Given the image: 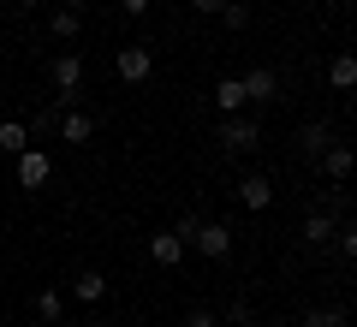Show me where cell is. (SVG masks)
<instances>
[{
    "instance_id": "obj_1",
    "label": "cell",
    "mask_w": 357,
    "mask_h": 327,
    "mask_svg": "<svg viewBox=\"0 0 357 327\" xmlns=\"http://www.w3.org/2000/svg\"><path fill=\"white\" fill-rule=\"evenodd\" d=\"M173 232L185 238V250L208 256V262H227V256H232V227H220V220H197V214H185Z\"/></svg>"
},
{
    "instance_id": "obj_2",
    "label": "cell",
    "mask_w": 357,
    "mask_h": 327,
    "mask_svg": "<svg viewBox=\"0 0 357 327\" xmlns=\"http://www.w3.org/2000/svg\"><path fill=\"white\" fill-rule=\"evenodd\" d=\"M215 137H220V149H227V155H250L256 143H262V126H256L250 114H220Z\"/></svg>"
},
{
    "instance_id": "obj_3",
    "label": "cell",
    "mask_w": 357,
    "mask_h": 327,
    "mask_svg": "<svg viewBox=\"0 0 357 327\" xmlns=\"http://www.w3.org/2000/svg\"><path fill=\"white\" fill-rule=\"evenodd\" d=\"M340 220H345V214H333V208H321V202H316V208L304 214V227H298V244H304V250H328L333 232H340Z\"/></svg>"
},
{
    "instance_id": "obj_4",
    "label": "cell",
    "mask_w": 357,
    "mask_h": 327,
    "mask_svg": "<svg viewBox=\"0 0 357 327\" xmlns=\"http://www.w3.org/2000/svg\"><path fill=\"white\" fill-rule=\"evenodd\" d=\"M333 137H340V131H333L328 119H304V126H298V155L316 167L321 155H328V143H333Z\"/></svg>"
},
{
    "instance_id": "obj_5",
    "label": "cell",
    "mask_w": 357,
    "mask_h": 327,
    "mask_svg": "<svg viewBox=\"0 0 357 327\" xmlns=\"http://www.w3.org/2000/svg\"><path fill=\"white\" fill-rule=\"evenodd\" d=\"M316 167L333 178V185H340V178H351V173H357V143H351V137H333V143H328V155H321Z\"/></svg>"
},
{
    "instance_id": "obj_6",
    "label": "cell",
    "mask_w": 357,
    "mask_h": 327,
    "mask_svg": "<svg viewBox=\"0 0 357 327\" xmlns=\"http://www.w3.org/2000/svg\"><path fill=\"white\" fill-rule=\"evenodd\" d=\"M114 72L126 77V84H143V77L155 72V48H143V42H131V48L114 54Z\"/></svg>"
},
{
    "instance_id": "obj_7",
    "label": "cell",
    "mask_w": 357,
    "mask_h": 327,
    "mask_svg": "<svg viewBox=\"0 0 357 327\" xmlns=\"http://www.w3.org/2000/svg\"><path fill=\"white\" fill-rule=\"evenodd\" d=\"M48 173H54L48 149H36V143H30V149L18 155V190H42V185H48Z\"/></svg>"
},
{
    "instance_id": "obj_8",
    "label": "cell",
    "mask_w": 357,
    "mask_h": 327,
    "mask_svg": "<svg viewBox=\"0 0 357 327\" xmlns=\"http://www.w3.org/2000/svg\"><path fill=\"white\" fill-rule=\"evenodd\" d=\"M48 77H54V89H60V96H77V89H84V60H77V54H54Z\"/></svg>"
},
{
    "instance_id": "obj_9",
    "label": "cell",
    "mask_w": 357,
    "mask_h": 327,
    "mask_svg": "<svg viewBox=\"0 0 357 327\" xmlns=\"http://www.w3.org/2000/svg\"><path fill=\"white\" fill-rule=\"evenodd\" d=\"M54 137H60V143H89V137H96V114H84V107H66Z\"/></svg>"
},
{
    "instance_id": "obj_10",
    "label": "cell",
    "mask_w": 357,
    "mask_h": 327,
    "mask_svg": "<svg viewBox=\"0 0 357 327\" xmlns=\"http://www.w3.org/2000/svg\"><path fill=\"white\" fill-rule=\"evenodd\" d=\"M244 96H250V107H262V101L280 96V77L268 72V66H250V72H244Z\"/></svg>"
},
{
    "instance_id": "obj_11",
    "label": "cell",
    "mask_w": 357,
    "mask_h": 327,
    "mask_svg": "<svg viewBox=\"0 0 357 327\" xmlns=\"http://www.w3.org/2000/svg\"><path fill=\"white\" fill-rule=\"evenodd\" d=\"M149 262L155 268H178L185 262V238H178V232H155L149 238Z\"/></svg>"
},
{
    "instance_id": "obj_12",
    "label": "cell",
    "mask_w": 357,
    "mask_h": 327,
    "mask_svg": "<svg viewBox=\"0 0 357 327\" xmlns=\"http://www.w3.org/2000/svg\"><path fill=\"white\" fill-rule=\"evenodd\" d=\"M238 202H244L250 214H262L268 202H274V185H268L262 173H244V178H238Z\"/></svg>"
},
{
    "instance_id": "obj_13",
    "label": "cell",
    "mask_w": 357,
    "mask_h": 327,
    "mask_svg": "<svg viewBox=\"0 0 357 327\" xmlns=\"http://www.w3.org/2000/svg\"><path fill=\"white\" fill-rule=\"evenodd\" d=\"M250 96H244V77H220L215 84V114H244Z\"/></svg>"
},
{
    "instance_id": "obj_14",
    "label": "cell",
    "mask_w": 357,
    "mask_h": 327,
    "mask_svg": "<svg viewBox=\"0 0 357 327\" xmlns=\"http://www.w3.org/2000/svg\"><path fill=\"white\" fill-rule=\"evenodd\" d=\"M24 149H30V126H24V119H0V155H13V161H18Z\"/></svg>"
},
{
    "instance_id": "obj_15",
    "label": "cell",
    "mask_w": 357,
    "mask_h": 327,
    "mask_svg": "<svg viewBox=\"0 0 357 327\" xmlns=\"http://www.w3.org/2000/svg\"><path fill=\"white\" fill-rule=\"evenodd\" d=\"M72 298H77V303H102V298H107V274H96V268H84V274L72 280Z\"/></svg>"
},
{
    "instance_id": "obj_16",
    "label": "cell",
    "mask_w": 357,
    "mask_h": 327,
    "mask_svg": "<svg viewBox=\"0 0 357 327\" xmlns=\"http://www.w3.org/2000/svg\"><path fill=\"white\" fill-rule=\"evenodd\" d=\"M328 84L351 96V89H357V54H333V60H328Z\"/></svg>"
},
{
    "instance_id": "obj_17",
    "label": "cell",
    "mask_w": 357,
    "mask_h": 327,
    "mask_svg": "<svg viewBox=\"0 0 357 327\" xmlns=\"http://www.w3.org/2000/svg\"><path fill=\"white\" fill-rule=\"evenodd\" d=\"M48 30H54V42H77V30H84V13H66V6H54Z\"/></svg>"
},
{
    "instance_id": "obj_18",
    "label": "cell",
    "mask_w": 357,
    "mask_h": 327,
    "mask_svg": "<svg viewBox=\"0 0 357 327\" xmlns=\"http://www.w3.org/2000/svg\"><path fill=\"white\" fill-rule=\"evenodd\" d=\"M36 315H42V321H60V315H66V291L60 286H42L36 291Z\"/></svg>"
},
{
    "instance_id": "obj_19",
    "label": "cell",
    "mask_w": 357,
    "mask_h": 327,
    "mask_svg": "<svg viewBox=\"0 0 357 327\" xmlns=\"http://www.w3.org/2000/svg\"><path fill=\"white\" fill-rule=\"evenodd\" d=\"M345 321H351V315H345V303H321V310H310L298 327H345Z\"/></svg>"
},
{
    "instance_id": "obj_20",
    "label": "cell",
    "mask_w": 357,
    "mask_h": 327,
    "mask_svg": "<svg viewBox=\"0 0 357 327\" xmlns=\"http://www.w3.org/2000/svg\"><path fill=\"white\" fill-rule=\"evenodd\" d=\"M220 24L227 30H250V0H227V6H220Z\"/></svg>"
},
{
    "instance_id": "obj_21",
    "label": "cell",
    "mask_w": 357,
    "mask_h": 327,
    "mask_svg": "<svg viewBox=\"0 0 357 327\" xmlns=\"http://www.w3.org/2000/svg\"><path fill=\"white\" fill-rule=\"evenodd\" d=\"M54 131H60V107L48 101V107H42V114L30 119V137H54Z\"/></svg>"
},
{
    "instance_id": "obj_22",
    "label": "cell",
    "mask_w": 357,
    "mask_h": 327,
    "mask_svg": "<svg viewBox=\"0 0 357 327\" xmlns=\"http://www.w3.org/2000/svg\"><path fill=\"white\" fill-rule=\"evenodd\" d=\"M256 315H250V298H232L227 303V315H220V327H250Z\"/></svg>"
},
{
    "instance_id": "obj_23",
    "label": "cell",
    "mask_w": 357,
    "mask_h": 327,
    "mask_svg": "<svg viewBox=\"0 0 357 327\" xmlns=\"http://www.w3.org/2000/svg\"><path fill=\"white\" fill-rule=\"evenodd\" d=\"M333 244H340V256H345V262H357V220H340Z\"/></svg>"
},
{
    "instance_id": "obj_24",
    "label": "cell",
    "mask_w": 357,
    "mask_h": 327,
    "mask_svg": "<svg viewBox=\"0 0 357 327\" xmlns=\"http://www.w3.org/2000/svg\"><path fill=\"white\" fill-rule=\"evenodd\" d=\"M185 327H220V315L215 310H191V315H185Z\"/></svg>"
},
{
    "instance_id": "obj_25",
    "label": "cell",
    "mask_w": 357,
    "mask_h": 327,
    "mask_svg": "<svg viewBox=\"0 0 357 327\" xmlns=\"http://www.w3.org/2000/svg\"><path fill=\"white\" fill-rule=\"evenodd\" d=\"M149 6H155V0H119V13H126V18H143Z\"/></svg>"
},
{
    "instance_id": "obj_26",
    "label": "cell",
    "mask_w": 357,
    "mask_h": 327,
    "mask_svg": "<svg viewBox=\"0 0 357 327\" xmlns=\"http://www.w3.org/2000/svg\"><path fill=\"white\" fill-rule=\"evenodd\" d=\"M191 6H197L203 18H220V6H227V0H191Z\"/></svg>"
},
{
    "instance_id": "obj_27",
    "label": "cell",
    "mask_w": 357,
    "mask_h": 327,
    "mask_svg": "<svg viewBox=\"0 0 357 327\" xmlns=\"http://www.w3.org/2000/svg\"><path fill=\"white\" fill-rule=\"evenodd\" d=\"M60 6L66 13H89V0H60Z\"/></svg>"
},
{
    "instance_id": "obj_28",
    "label": "cell",
    "mask_w": 357,
    "mask_h": 327,
    "mask_svg": "<svg viewBox=\"0 0 357 327\" xmlns=\"http://www.w3.org/2000/svg\"><path fill=\"white\" fill-rule=\"evenodd\" d=\"M13 6H18V13H36V6H42V0H13Z\"/></svg>"
},
{
    "instance_id": "obj_29",
    "label": "cell",
    "mask_w": 357,
    "mask_h": 327,
    "mask_svg": "<svg viewBox=\"0 0 357 327\" xmlns=\"http://www.w3.org/2000/svg\"><path fill=\"white\" fill-rule=\"evenodd\" d=\"M262 327H292V321H262Z\"/></svg>"
},
{
    "instance_id": "obj_30",
    "label": "cell",
    "mask_w": 357,
    "mask_h": 327,
    "mask_svg": "<svg viewBox=\"0 0 357 327\" xmlns=\"http://www.w3.org/2000/svg\"><path fill=\"white\" fill-rule=\"evenodd\" d=\"M84 327H107V321H84Z\"/></svg>"
}]
</instances>
